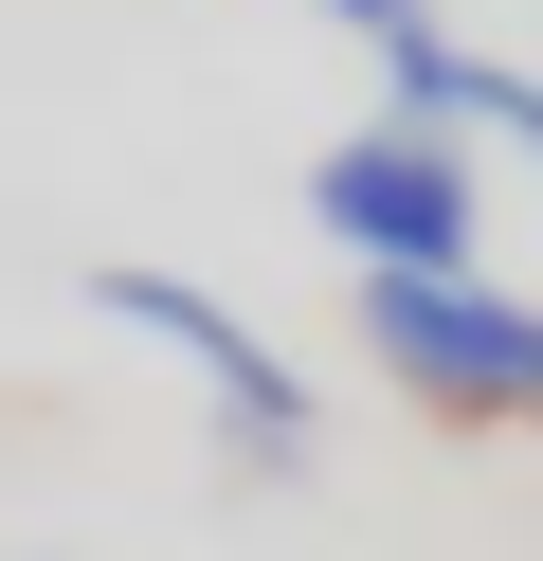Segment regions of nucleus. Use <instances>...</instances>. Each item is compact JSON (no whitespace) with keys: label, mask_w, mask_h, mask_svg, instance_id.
Listing matches in <instances>:
<instances>
[{"label":"nucleus","mask_w":543,"mask_h":561,"mask_svg":"<svg viewBox=\"0 0 543 561\" xmlns=\"http://www.w3.org/2000/svg\"><path fill=\"white\" fill-rule=\"evenodd\" d=\"M362 363H381L417 416L543 435V308L489 290V272H362Z\"/></svg>","instance_id":"f257e3e1"},{"label":"nucleus","mask_w":543,"mask_h":561,"mask_svg":"<svg viewBox=\"0 0 543 561\" xmlns=\"http://www.w3.org/2000/svg\"><path fill=\"white\" fill-rule=\"evenodd\" d=\"M308 236H344L362 272H471V236H489V199H471V146H434V127H344V146L308 163Z\"/></svg>","instance_id":"f03ea898"},{"label":"nucleus","mask_w":543,"mask_h":561,"mask_svg":"<svg viewBox=\"0 0 543 561\" xmlns=\"http://www.w3.org/2000/svg\"><path fill=\"white\" fill-rule=\"evenodd\" d=\"M91 308H109V327H145V344H181V363H200L217 435H236L253 471H272V453H308V380H290L272 344H253L236 308L200 290V272H145V254H109V272H91Z\"/></svg>","instance_id":"7ed1b4c3"},{"label":"nucleus","mask_w":543,"mask_h":561,"mask_svg":"<svg viewBox=\"0 0 543 561\" xmlns=\"http://www.w3.org/2000/svg\"><path fill=\"white\" fill-rule=\"evenodd\" d=\"M381 91H398V127H434V146H543V73H507V55H471L453 19H417V37H381Z\"/></svg>","instance_id":"20e7f679"},{"label":"nucleus","mask_w":543,"mask_h":561,"mask_svg":"<svg viewBox=\"0 0 543 561\" xmlns=\"http://www.w3.org/2000/svg\"><path fill=\"white\" fill-rule=\"evenodd\" d=\"M326 19H362V37H417V19H434V0H326Z\"/></svg>","instance_id":"39448f33"}]
</instances>
